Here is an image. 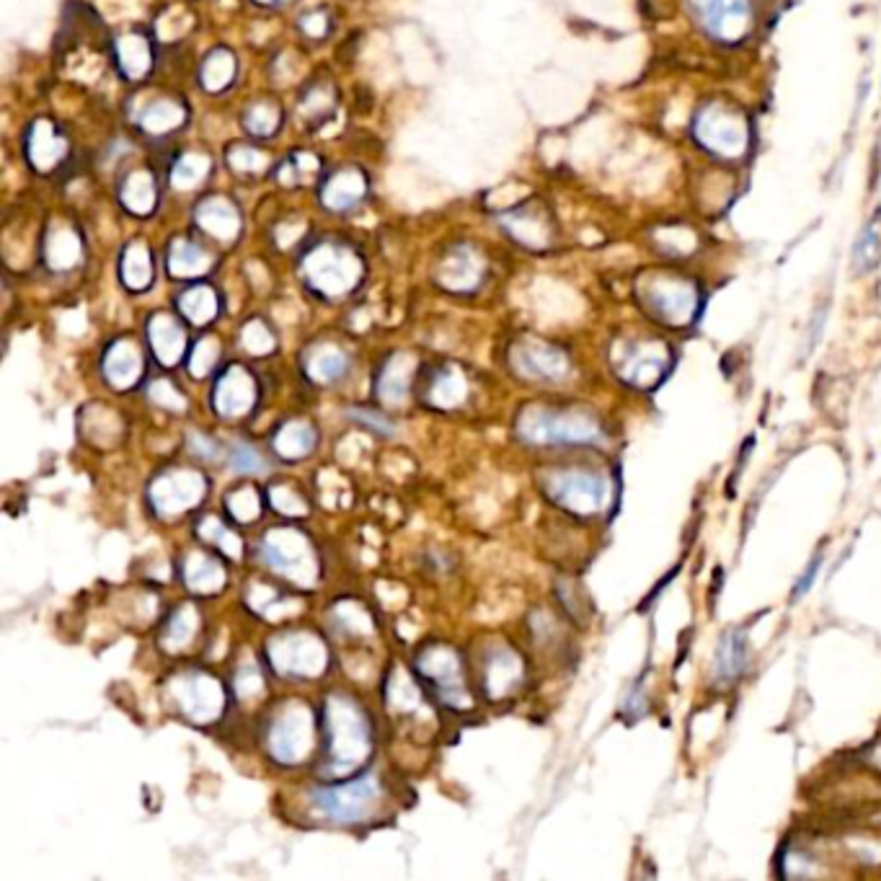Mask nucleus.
<instances>
[{
  "mask_svg": "<svg viewBox=\"0 0 881 881\" xmlns=\"http://www.w3.org/2000/svg\"><path fill=\"white\" fill-rule=\"evenodd\" d=\"M636 295L641 301V308L654 321L670 326V329L693 326L700 308H703V295H700L698 284L690 277L664 272V269H654V272H644L638 277Z\"/></svg>",
  "mask_w": 881,
  "mask_h": 881,
  "instance_id": "obj_1",
  "label": "nucleus"
},
{
  "mask_svg": "<svg viewBox=\"0 0 881 881\" xmlns=\"http://www.w3.org/2000/svg\"><path fill=\"white\" fill-rule=\"evenodd\" d=\"M326 730H329L331 773L342 775L363 766L372 750L370 724L355 700L331 696L326 703Z\"/></svg>",
  "mask_w": 881,
  "mask_h": 881,
  "instance_id": "obj_2",
  "label": "nucleus"
},
{
  "mask_svg": "<svg viewBox=\"0 0 881 881\" xmlns=\"http://www.w3.org/2000/svg\"><path fill=\"white\" fill-rule=\"evenodd\" d=\"M517 435L530 445H589L602 440V427L587 412H553L543 406H527L517 416Z\"/></svg>",
  "mask_w": 881,
  "mask_h": 881,
  "instance_id": "obj_3",
  "label": "nucleus"
},
{
  "mask_svg": "<svg viewBox=\"0 0 881 881\" xmlns=\"http://www.w3.org/2000/svg\"><path fill=\"white\" fill-rule=\"evenodd\" d=\"M546 494L579 517L605 515L615 502L613 481L600 470L589 468L553 470L546 478Z\"/></svg>",
  "mask_w": 881,
  "mask_h": 881,
  "instance_id": "obj_4",
  "label": "nucleus"
},
{
  "mask_svg": "<svg viewBox=\"0 0 881 881\" xmlns=\"http://www.w3.org/2000/svg\"><path fill=\"white\" fill-rule=\"evenodd\" d=\"M693 137L703 150H709L717 158H739L747 152L750 145V124L742 117L739 109L730 103L709 101L698 107L693 117Z\"/></svg>",
  "mask_w": 881,
  "mask_h": 881,
  "instance_id": "obj_5",
  "label": "nucleus"
},
{
  "mask_svg": "<svg viewBox=\"0 0 881 881\" xmlns=\"http://www.w3.org/2000/svg\"><path fill=\"white\" fill-rule=\"evenodd\" d=\"M259 553L264 564L272 566L282 577L293 579L295 585L310 587L316 585L318 561L310 540L301 530L293 527H274L261 538Z\"/></svg>",
  "mask_w": 881,
  "mask_h": 881,
  "instance_id": "obj_6",
  "label": "nucleus"
},
{
  "mask_svg": "<svg viewBox=\"0 0 881 881\" xmlns=\"http://www.w3.org/2000/svg\"><path fill=\"white\" fill-rule=\"evenodd\" d=\"M613 370L623 383L651 391L672 370V352L659 339H631L619 342L613 350Z\"/></svg>",
  "mask_w": 881,
  "mask_h": 881,
  "instance_id": "obj_7",
  "label": "nucleus"
},
{
  "mask_svg": "<svg viewBox=\"0 0 881 881\" xmlns=\"http://www.w3.org/2000/svg\"><path fill=\"white\" fill-rule=\"evenodd\" d=\"M310 802L326 820L344 824L365 822L367 817L376 815L380 802H383V788H380L376 775H363V779L342 783V786L318 788L310 794Z\"/></svg>",
  "mask_w": 881,
  "mask_h": 881,
  "instance_id": "obj_8",
  "label": "nucleus"
},
{
  "mask_svg": "<svg viewBox=\"0 0 881 881\" xmlns=\"http://www.w3.org/2000/svg\"><path fill=\"white\" fill-rule=\"evenodd\" d=\"M269 662L284 677H318L329 664V651L310 631L280 634L267 644Z\"/></svg>",
  "mask_w": 881,
  "mask_h": 881,
  "instance_id": "obj_9",
  "label": "nucleus"
},
{
  "mask_svg": "<svg viewBox=\"0 0 881 881\" xmlns=\"http://www.w3.org/2000/svg\"><path fill=\"white\" fill-rule=\"evenodd\" d=\"M269 752L277 762L297 766L314 750V713L305 703H287L269 726Z\"/></svg>",
  "mask_w": 881,
  "mask_h": 881,
  "instance_id": "obj_10",
  "label": "nucleus"
},
{
  "mask_svg": "<svg viewBox=\"0 0 881 881\" xmlns=\"http://www.w3.org/2000/svg\"><path fill=\"white\" fill-rule=\"evenodd\" d=\"M169 693L184 717L197 724H210L223 713V685L207 672H179L176 677H171Z\"/></svg>",
  "mask_w": 881,
  "mask_h": 881,
  "instance_id": "obj_11",
  "label": "nucleus"
},
{
  "mask_svg": "<svg viewBox=\"0 0 881 881\" xmlns=\"http://www.w3.org/2000/svg\"><path fill=\"white\" fill-rule=\"evenodd\" d=\"M696 24L711 39L737 45L750 34L752 0H688Z\"/></svg>",
  "mask_w": 881,
  "mask_h": 881,
  "instance_id": "obj_12",
  "label": "nucleus"
},
{
  "mask_svg": "<svg viewBox=\"0 0 881 881\" xmlns=\"http://www.w3.org/2000/svg\"><path fill=\"white\" fill-rule=\"evenodd\" d=\"M207 494V478L199 470L173 468L150 484V504L161 517H176L203 502Z\"/></svg>",
  "mask_w": 881,
  "mask_h": 881,
  "instance_id": "obj_13",
  "label": "nucleus"
},
{
  "mask_svg": "<svg viewBox=\"0 0 881 881\" xmlns=\"http://www.w3.org/2000/svg\"><path fill=\"white\" fill-rule=\"evenodd\" d=\"M416 672L435 685L437 696L453 709H468L470 698L463 683V668L457 651L448 647H432L416 659Z\"/></svg>",
  "mask_w": 881,
  "mask_h": 881,
  "instance_id": "obj_14",
  "label": "nucleus"
},
{
  "mask_svg": "<svg viewBox=\"0 0 881 881\" xmlns=\"http://www.w3.org/2000/svg\"><path fill=\"white\" fill-rule=\"evenodd\" d=\"M256 404V383L248 376L244 367L233 365L220 376L218 386L212 393L215 412L225 419H238V416L248 414Z\"/></svg>",
  "mask_w": 881,
  "mask_h": 881,
  "instance_id": "obj_15",
  "label": "nucleus"
},
{
  "mask_svg": "<svg viewBox=\"0 0 881 881\" xmlns=\"http://www.w3.org/2000/svg\"><path fill=\"white\" fill-rule=\"evenodd\" d=\"M308 277L326 295H342L357 282L359 267L352 256L331 252V248H321L308 264Z\"/></svg>",
  "mask_w": 881,
  "mask_h": 881,
  "instance_id": "obj_16",
  "label": "nucleus"
},
{
  "mask_svg": "<svg viewBox=\"0 0 881 881\" xmlns=\"http://www.w3.org/2000/svg\"><path fill=\"white\" fill-rule=\"evenodd\" d=\"M515 370L530 380H564L568 376V359L561 350L543 342H530L515 350Z\"/></svg>",
  "mask_w": 881,
  "mask_h": 881,
  "instance_id": "obj_17",
  "label": "nucleus"
},
{
  "mask_svg": "<svg viewBox=\"0 0 881 881\" xmlns=\"http://www.w3.org/2000/svg\"><path fill=\"white\" fill-rule=\"evenodd\" d=\"M747 659H750V647H747L745 631H726L719 638L717 659H713V677H717V683L732 685L734 680H739L747 668Z\"/></svg>",
  "mask_w": 881,
  "mask_h": 881,
  "instance_id": "obj_18",
  "label": "nucleus"
},
{
  "mask_svg": "<svg viewBox=\"0 0 881 881\" xmlns=\"http://www.w3.org/2000/svg\"><path fill=\"white\" fill-rule=\"evenodd\" d=\"M143 376V357L132 342H114L103 357V378L120 391H127Z\"/></svg>",
  "mask_w": 881,
  "mask_h": 881,
  "instance_id": "obj_19",
  "label": "nucleus"
},
{
  "mask_svg": "<svg viewBox=\"0 0 881 881\" xmlns=\"http://www.w3.org/2000/svg\"><path fill=\"white\" fill-rule=\"evenodd\" d=\"M228 574L218 559L205 551H192L184 559V585L197 595H215L225 587Z\"/></svg>",
  "mask_w": 881,
  "mask_h": 881,
  "instance_id": "obj_20",
  "label": "nucleus"
},
{
  "mask_svg": "<svg viewBox=\"0 0 881 881\" xmlns=\"http://www.w3.org/2000/svg\"><path fill=\"white\" fill-rule=\"evenodd\" d=\"M416 370V359L412 355H393L388 359L378 378V395L388 406H401L408 395L412 376Z\"/></svg>",
  "mask_w": 881,
  "mask_h": 881,
  "instance_id": "obj_21",
  "label": "nucleus"
},
{
  "mask_svg": "<svg viewBox=\"0 0 881 881\" xmlns=\"http://www.w3.org/2000/svg\"><path fill=\"white\" fill-rule=\"evenodd\" d=\"M148 337H150L152 355L158 357V363L171 367L182 359L184 350H186V337H184L182 326L173 321V318H169V316L152 318L148 326Z\"/></svg>",
  "mask_w": 881,
  "mask_h": 881,
  "instance_id": "obj_22",
  "label": "nucleus"
},
{
  "mask_svg": "<svg viewBox=\"0 0 881 881\" xmlns=\"http://www.w3.org/2000/svg\"><path fill=\"white\" fill-rule=\"evenodd\" d=\"M519 680H523V659L515 651L502 649L489 659L484 683H487V693L491 698H504L506 693H512Z\"/></svg>",
  "mask_w": 881,
  "mask_h": 881,
  "instance_id": "obj_23",
  "label": "nucleus"
},
{
  "mask_svg": "<svg viewBox=\"0 0 881 881\" xmlns=\"http://www.w3.org/2000/svg\"><path fill=\"white\" fill-rule=\"evenodd\" d=\"M246 602L252 605V610H256V613L267 621L290 619V615H297L303 610V602L297 598H282L274 587H264V585L248 587Z\"/></svg>",
  "mask_w": 881,
  "mask_h": 881,
  "instance_id": "obj_24",
  "label": "nucleus"
},
{
  "mask_svg": "<svg viewBox=\"0 0 881 881\" xmlns=\"http://www.w3.org/2000/svg\"><path fill=\"white\" fill-rule=\"evenodd\" d=\"M316 448V432L314 427L305 421H287L280 432L274 435V450L284 461H301V457L310 455Z\"/></svg>",
  "mask_w": 881,
  "mask_h": 881,
  "instance_id": "obj_25",
  "label": "nucleus"
},
{
  "mask_svg": "<svg viewBox=\"0 0 881 881\" xmlns=\"http://www.w3.org/2000/svg\"><path fill=\"white\" fill-rule=\"evenodd\" d=\"M81 425H83V435H86V440H91L94 445H99V448H112L122 437L120 416H117L114 412H109V408L91 406L86 414H83Z\"/></svg>",
  "mask_w": 881,
  "mask_h": 881,
  "instance_id": "obj_26",
  "label": "nucleus"
},
{
  "mask_svg": "<svg viewBox=\"0 0 881 881\" xmlns=\"http://www.w3.org/2000/svg\"><path fill=\"white\" fill-rule=\"evenodd\" d=\"M197 628H199L197 610H194L192 605H182L176 613L171 615L169 623H166L163 638H161L163 649L173 651V654L186 649L194 641V636H197Z\"/></svg>",
  "mask_w": 881,
  "mask_h": 881,
  "instance_id": "obj_27",
  "label": "nucleus"
},
{
  "mask_svg": "<svg viewBox=\"0 0 881 881\" xmlns=\"http://www.w3.org/2000/svg\"><path fill=\"white\" fill-rule=\"evenodd\" d=\"M305 370H308V376L316 383H334V380L346 372V355L342 350H337V346H316L308 359H305Z\"/></svg>",
  "mask_w": 881,
  "mask_h": 881,
  "instance_id": "obj_28",
  "label": "nucleus"
},
{
  "mask_svg": "<svg viewBox=\"0 0 881 881\" xmlns=\"http://www.w3.org/2000/svg\"><path fill=\"white\" fill-rule=\"evenodd\" d=\"M466 395L468 383L457 367H445V370L432 380V388H429V401H432V406L437 408L461 406L463 401H466Z\"/></svg>",
  "mask_w": 881,
  "mask_h": 881,
  "instance_id": "obj_29",
  "label": "nucleus"
},
{
  "mask_svg": "<svg viewBox=\"0 0 881 881\" xmlns=\"http://www.w3.org/2000/svg\"><path fill=\"white\" fill-rule=\"evenodd\" d=\"M386 698H388V709L395 713L416 711L421 706V693H419V688H416L412 675H408L404 668H393L391 677H388Z\"/></svg>",
  "mask_w": 881,
  "mask_h": 881,
  "instance_id": "obj_30",
  "label": "nucleus"
},
{
  "mask_svg": "<svg viewBox=\"0 0 881 881\" xmlns=\"http://www.w3.org/2000/svg\"><path fill=\"white\" fill-rule=\"evenodd\" d=\"M881 261V220L873 218L869 225L864 228L861 235L853 244V269L858 274H869L873 267Z\"/></svg>",
  "mask_w": 881,
  "mask_h": 881,
  "instance_id": "obj_31",
  "label": "nucleus"
},
{
  "mask_svg": "<svg viewBox=\"0 0 881 881\" xmlns=\"http://www.w3.org/2000/svg\"><path fill=\"white\" fill-rule=\"evenodd\" d=\"M179 308H182V314L189 318L192 323L203 326L207 321H212L215 314H218V297H215L210 287H194L189 293L179 297Z\"/></svg>",
  "mask_w": 881,
  "mask_h": 881,
  "instance_id": "obj_32",
  "label": "nucleus"
},
{
  "mask_svg": "<svg viewBox=\"0 0 881 881\" xmlns=\"http://www.w3.org/2000/svg\"><path fill=\"white\" fill-rule=\"evenodd\" d=\"M197 536L207 540V543L218 546L220 551L225 553V556L231 559H241V551H244V543H241V538L235 536L233 530H228V527L220 523L218 517H205L203 523L197 525Z\"/></svg>",
  "mask_w": 881,
  "mask_h": 881,
  "instance_id": "obj_33",
  "label": "nucleus"
},
{
  "mask_svg": "<svg viewBox=\"0 0 881 881\" xmlns=\"http://www.w3.org/2000/svg\"><path fill=\"white\" fill-rule=\"evenodd\" d=\"M199 220H203V225L207 231L220 235V238H228V235L235 233V228H238V218H235L233 207L225 205L223 199H212V203H207L203 207V212H199Z\"/></svg>",
  "mask_w": 881,
  "mask_h": 881,
  "instance_id": "obj_34",
  "label": "nucleus"
},
{
  "mask_svg": "<svg viewBox=\"0 0 881 881\" xmlns=\"http://www.w3.org/2000/svg\"><path fill=\"white\" fill-rule=\"evenodd\" d=\"M334 619L339 621V626H342L346 634L370 636L372 631H376V621H372V615L367 613L359 602H352V600L339 602V605L334 608Z\"/></svg>",
  "mask_w": 881,
  "mask_h": 881,
  "instance_id": "obj_35",
  "label": "nucleus"
},
{
  "mask_svg": "<svg viewBox=\"0 0 881 881\" xmlns=\"http://www.w3.org/2000/svg\"><path fill=\"white\" fill-rule=\"evenodd\" d=\"M169 264H171V272L176 277H194V274L203 272V269L210 261H207V256L203 254V248H197L192 244H184V241H182V244L173 246Z\"/></svg>",
  "mask_w": 881,
  "mask_h": 881,
  "instance_id": "obj_36",
  "label": "nucleus"
},
{
  "mask_svg": "<svg viewBox=\"0 0 881 881\" xmlns=\"http://www.w3.org/2000/svg\"><path fill=\"white\" fill-rule=\"evenodd\" d=\"M225 506L228 512L238 519V523H254L256 517H259L261 512V502H259V494L252 487H241V489H233L231 494L225 497Z\"/></svg>",
  "mask_w": 881,
  "mask_h": 881,
  "instance_id": "obj_37",
  "label": "nucleus"
},
{
  "mask_svg": "<svg viewBox=\"0 0 881 881\" xmlns=\"http://www.w3.org/2000/svg\"><path fill=\"white\" fill-rule=\"evenodd\" d=\"M122 277H124V282L135 290H140L150 282V256L145 248H140V246L130 248L127 256H124Z\"/></svg>",
  "mask_w": 881,
  "mask_h": 881,
  "instance_id": "obj_38",
  "label": "nucleus"
},
{
  "mask_svg": "<svg viewBox=\"0 0 881 881\" xmlns=\"http://www.w3.org/2000/svg\"><path fill=\"white\" fill-rule=\"evenodd\" d=\"M264 693V675L259 670V664L254 659H246L241 664L238 672H235V696L241 700H254Z\"/></svg>",
  "mask_w": 881,
  "mask_h": 881,
  "instance_id": "obj_39",
  "label": "nucleus"
},
{
  "mask_svg": "<svg viewBox=\"0 0 881 881\" xmlns=\"http://www.w3.org/2000/svg\"><path fill=\"white\" fill-rule=\"evenodd\" d=\"M476 280H478V267L474 264V259H470V256L457 254L453 267L442 269V282H445L448 287H453V290H466Z\"/></svg>",
  "mask_w": 881,
  "mask_h": 881,
  "instance_id": "obj_40",
  "label": "nucleus"
},
{
  "mask_svg": "<svg viewBox=\"0 0 881 881\" xmlns=\"http://www.w3.org/2000/svg\"><path fill=\"white\" fill-rule=\"evenodd\" d=\"M269 504H272L280 515H287V517H303L305 512H308L305 499L290 487H274L272 491H269Z\"/></svg>",
  "mask_w": 881,
  "mask_h": 881,
  "instance_id": "obj_41",
  "label": "nucleus"
},
{
  "mask_svg": "<svg viewBox=\"0 0 881 881\" xmlns=\"http://www.w3.org/2000/svg\"><path fill=\"white\" fill-rule=\"evenodd\" d=\"M218 342L215 339H203L197 346H194L192 357H189V370L194 378H205L207 372L212 370L215 363H218Z\"/></svg>",
  "mask_w": 881,
  "mask_h": 881,
  "instance_id": "obj_42",
  "label": "nucleus"
},
{
  "mask_svg": "<svg viewBox=\"0 0 881 881\" xmlns=\"http://www.w3.org/2000/svg\"><path fill=\"white\" fill-rule=\"evenodd\" d=\"M363 194V182L355 176V173H339L334 179V184L329 186V205H350Z\"/></svg>",
  "mask_w": 881,
  "mask_h": 881,
  "instance_id": "obj_43",
  "label": "nucleus"
},
{
  "mask_svg": "<svg viewBox=\"0 0 881 881\" xmlns=\"http://www.w3.org/2000/svg\"><path fill=\"white\" fill-rule=\"evenodd\" d=\"M231 75H233V60L228 58L225 52H215L205 68V88L218 91V88H223L225 83L231 81Z\"/></svg>",
  "mask_w": 881,
  "mask_h": 881,
  "instance_id": "obj_44",
  "label": "nucleus"
},
{
  "mask_svg": "<svg viewBox=\"0 0 881 881\" xmlns=\"http://www.w3.org/2000/svg\"><path fill=\"white\" fill-rule=\"evenodd\" d=\"M148 395H150L152 404L161 406V408H169V412L179 414L186 408V399L176 391V386L169 383V380H156V383L150 386Z\"/></svg>",
  "mask_w": 881,
  "mask_h": 881,
  "instance_id": "obj_45",
  "label": "nucleus"
},
{
  "mask_svg": "<svg viewBox=\"0 0 881 881\" xmlns=\"http://www.w3.org/2000/svg\"><path fill=\"white\" fill-rule=\"evenodd\" d=\"M244 346L252 355H267L274 350V337L261 321H252L244 329Z\"/></svg>",
  "mask_w": 881,
  "mask_h": 881,
  "instance_id": "obj_46",
  "label": "nucleus"
},
{
  "mask_svg": "<svg viewBox=\"0 0 881 881\" xmlns=\"http://www.w3.org/2000/svg\"><path fill=\"white\" fill-rule=\"evenodd\" d=\"M207 169H210V163H207L205 158L189 156V158H184L182 163H179V169H176V173H173V179H176L179 186H192V184H197L199 179L205 176Z\"/></svg>",
  "mask_w": 881,
  "mask_h": 881,
  "instance_id": "obj_47",
  "label": "nucleus"
},
{
  "mask_svg": "<svg viewBox=\"0 0 881 881\" xmlns=\"http://www.w3.org/2000/svg\"><path fill=\"white\" fill-rule=\"evenodd\" d=\"M231 463L238 474H261L264 470V457L256 453V448H252V445L235 448L231 455Z\"/></svg>",
  "mask_w": 881,
  "mask_h": 881,
  "instance_id": "obj_48",
  "label": "nucleus"
},
{
  "mask_svg": "<svg viewBox=\"0 0 881 881\" xmlns=\"http://www.w3.org/2000/svg\"><path fill=\"white\" fill-rule=\"evenodd\" d=\"M822 553H817L815 559L809 561V566L804 568V574L799 577V582H796L794 585V592H791V600H802L804 595H807V589L811 587V582H815V577H817V572H820V566H822Z\"/></svg>",
  "mask_w": 881,
  "mask_h": 881,
  "instance_id": "obj_49",
  "label": "nucleus"
},
{
  "mask_svg": "<svg viewBox=\"0 0 881 881\" xmlns=\"http://www.w3.org/2000/svg\"><path fill=\"white\" fill-rule=\"evenodd\" d=\"M350 416H352V419L363 421L365 427L376 429V432H380V435H393V425H391V421L383 419V416L376 414V412H367V408H357V412H350Z\"/></svg>",
  "mask_w": 881,
  "mask_h": 881,
  "instance_id": "obj_50",
  "label": "nucleus"
},
{
  "mask_svg": "<svg viewBox=\"0 0 881 881\" xmlns=\"http://www.w3.org/2000/svg\"><path fill=\"white\" fill-rule=\"evenodd\" d=\"M189 450L197 457H203V461H215V457L220 455L215 440H210V437H205V435H197V432L189 435Z\"/></svg>",
  "mask_w": 881,
  "mask_h": 881,
  "instance_id": "obj_51",
  "label": "nucleus"
}]
</instances>
